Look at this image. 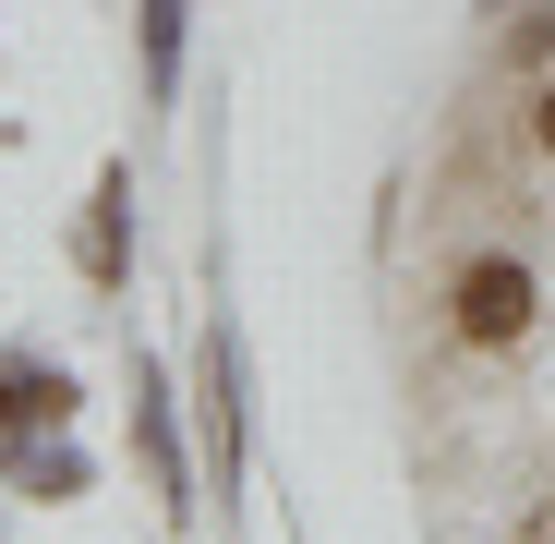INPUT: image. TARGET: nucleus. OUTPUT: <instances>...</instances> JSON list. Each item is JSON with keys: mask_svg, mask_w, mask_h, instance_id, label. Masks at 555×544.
Returning <instances> with one entry per match:
<instances>
[{"mask_svg": "<svg viewBox=\"0 0 555 544\" xmlns=\"http://www.w3.org/2000/svg\"><path fill=\"white\" fill-rule=\"evenodd\" d=\"M85 266H98V279H121V181L98 194V218H85Z\"/></svg>", "mask_w": 555, "mask_h": 544, "instance_id": "3", "label": "nucleus"}, {"mask_svg": "<svg viewBox=\"0 0 555 544\" xmlns=\"http://www.w3.org/2000/svg\"><path fill=\"white\" fill-rule=\"evenodd\" d=\"M61 412H73L61 363H0V435H13V423H61Z\"/></svg>", "mask_w": 555, "mask_h": 544, "instance_id": "2", "label": "nucleus"}, {"mask_svg": "<svg viewBox=\"0 0 555 544\" xmlns=\"http://www.w3.org/2000/svg\"><path fill=\"white\" fill-rule=\"evenodd\" d=\"M519 544H555V496H543V508H531V520H519Z\"/></svg>", "mask_w": 555, "mask_h": 544, "instance_id": "5", "label": "nucleus"}, {"mask_svg": "<svg viewBox=\"0 0 555 544\" xmlns=\"http://www.w3.org/2000/svg\"><path fill=\"white\" fill-rule=\"evenodd\" d=\"M531 146H555V85H543V98H531Z\"/></svg>", "mask_w": 555, "mask_h": 544, "instance_id": "4", "label": "nucleus"}, {"mask_svg": "<svg viewBox=\"0 0 555 544\" xmlns=\"http://www.w3.org/2000/svg\"><path fill=\"white\" fill-rule=\"evenodd\" d=\"M447 315H459L472 351H519V339H531V266H519V254H472V266L447 279Z\"/></svg>", "mask_w": 555, "mask_h": 544, "instance_id": "1", "label": "nucleus"}]
</instances>
